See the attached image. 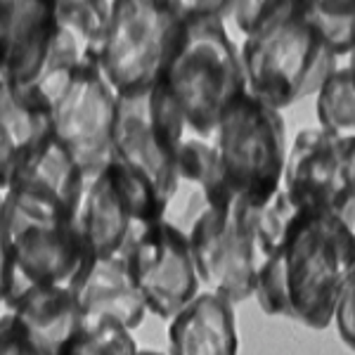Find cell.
Here are the masks:
<instances>
[{"label": "cell", "instance_id": "cell-1", "mask_svg": "<svg viewBox=\"0 0 355 355\" xmlns=\"http://www.w3.org/2000/svg\"><path fill=\"white\" fill-rule=\"evenodd\" d=\"M225 21L239 36L246 93L275 110L320 93L339 67L336 55L303 15V0L227 3Z\"/></svg>", "mask_w": 355, "mask_h": 355}, {"label": "cell", "instance_id": "cell-2", "mask_svg": "<svg viewBox=\"0 0 355 355\" xmlns=\"http://www.w3.org/2000/svg\"><path fill=\"white\" fill-rule=\"evenodd\" d=\"M353 270V232L336 216L299 214L268 261L254 299L272 318L327 329Z\"/></svg>", "mask_w": 355, "mask_h": 355}, {"label": "cell", "instance_id": "cell-3", "mask_svg": "<svg viewBox=\"0 0 355 355\" xmlns=\"http://www.w3.org/2000/svg\"><path fill=\"white\" fill-rule=\"evenodd\" d=\"M299 216L284 190L254 202L230 194L190 232L192 256L206 291L239 303L254 299L261 275Z\"/></svg>", "mask_w": 355, "mask_h": 355}, {"label": "cell", "instance_id": "cell-4", "mask_svg": "<svg viewBox=\"0 0 355 355\" xmlns=\"http://www.w3.org/2000/svg\"><path fill=\"white\" fill-rule=\"evenodd\" d=\"M227 3H185V26L162 83L187 128L214 137L220 119L246 93L239 45L225 21Z\"/></svg>", "mask_w": 355, "mask_h": 355}, {"label": "cell", "instance_id": "cell-5", "mask_svg": "<svg viewBox=\"0 0 355 355\" xmlns=\"http://www.w3.org/2000/svg\"><path fill=\"white\" fill-rule=\"evenodd\" d=\"M3 306L15 308L36 289H78L95 259L73 223L41 218L3 199Z\"/></svg>", "mask_w": 355, "mask_h": 355}, {"label": "cell", "instance_id": "cell-6", "mask_svg": "<svg viewBox=\"0 0 355 355\" xmlns=\"http://www.w3.org/2000/svg\"><path fill=\"white\" fill-rule=\"evenodd\" d=\"M185 26V3L114 0L102 71L119 97L154 88L168 69Z\"/></svg>", "mask_w": 355, "mask_h": 355}, {"label": "cell", "instance_id": "cell-7", "mask_svg": "<svg viewBox=\"0 0 355 355\" xmlns=\"http://www.w3.org/2000/svg\"><path fill=\"white\" fill-rule=\"evenodd\" d=\"M214 145L232 194L266 202L282 190L287 135L279 110L244 93L220 119Z\"/></svg>", "mask_w": 355, "mask_h": 355}, {"label": "cell", "instance_id": "cell-8", "mask_svg": "<svg viewBox=\"0 0 355 355\" xmlns=\"http://www.w3.org/2000/svg\"><path fill=\"white\" fill-rule=\"evenodd\" d=\"M187 133L190 128L180 110L159 81L145 93L119 97L112 162L152 190L166 206L175 157Z\"/></svg>", "mask_w": 355, "mask_h": 355}, {"label": "cell", "instance_id": "cell-9", "mask_svg": "<svg viewBox=\"0 0 355 355\" xmlns=\"http://www.w3.org/2000/svg\"><path fill=\"white\" fill-rule=\"evenodd\" d=\"M282 190L299 214L336 216L355 237V140L301 130L287 152Z\"/></svg>", "mask_w": 355, "mask_h": 355}, {"label": "cell", "instance_id": "cell-10", "mask_svg": "<svg viewBox=\"0 0 355 355\" xmlns=\"http://www.w3.org/2000/svg\"><path fill=\"white\" fill-rule=\"evenodd\" d=\"M164 204L116 162L85 180L76 214L78 237L93 259L123 256L145 227L162 223Z\"/></svg>", "mask_w": 355, "mask_h": 355}, {"label": "cell", "instance_id": "cell-11", "mask_svg": "<svg viewBox=\"0 0 355 355\" xmlns=\"http://www.w3.org/2000/svg\"><path fill=\"white\" fill-rule=\"evenodd\" d=\"M119 95L102 67L85 69L67 85L53 105L55 137L71 152L85 178L112 164Z\"/></svg>", "mask_w": 355, "mask_h": 355}, {"label": "cell", "instance_id": "cell-12", "mask_svg": "<svg viewBox=\"0 0 355 355\" xmlns=\"http://www.w3.org/2000/svg\"><path fill=\"white\" fill-rule=\"evenodd\" d=\"M123 256L147 308L157 318L171 322L202 294L190 237L168 223L162 220L145 227Z\"/></svg>", "mask_w": 355, "mask_h": 355}, {"label": "cell", "instance_id": "cell-13", "mask_svg": "<svg viewBox=\"0 0 355 355\" xmlns=\"http://www.w3.org/2000/svg\"><path fill=\"white\" fill-rule=\"evenodd\" d=\"M85 173L57 137L21 166L3 187V199L41 218L73 223L85 190Z\"/></svg>", "mask_w": 355, "mask_h": 355}, {"label": "cell", "instance_id": "cell-14", "mask_svg": "<svg viewBox=\"0 0 355 355\" xmlns=\"http://www.w3.org/2000/svg\"><path fill=\"white\" fill-rule=\"evenodd\" d=\"M57 36L55 0L0 5V81L28 90L41 78Z\"/></svg>", "mask_w": 355, "mask_h": 355}, {"label": "cell", "instance_id": "cell-15", "mask_svg": "<svg viewBox=\"0 0 355 355\" xmlns=\"http://www.w3.org/2000/svg\"><path fill=\"white\" fill-rule=\"evenodd\" d=\"M230 194L214 137H202L190 130L178 150L162 220L190 237L194 225Z\"/></svg>", "mask_w": 355, "mask_h": 355}, {"label": "cell", "instance_id": "cell-16", "mask_svg": "<svg viewBox=\"0 0 355 355\" xmlns=\"http://www.w3.org/2000/svg\"><path fill=\"white\" fill-rule=\"evenodd\" d=\"M53 137V112L33 95L0 81V187Z\"/></svg>", "mask_w": 355, "mask_h": 355}, {"label": "cell", "instance_id": "cell-17", "mask_svg": "<svg viewBox=\"0 0 355 355\" xmlns=\"http://www.w3.org/2000/svg\"><path fill=\"white\" fill-rule=\"evenodd\" d=\"M83 320H112L133 331L150 308L137 287L125 256L95 259L78 287Z\"/></svg>", "mask_w": 355, "mask_h": 355}, {"label": "cell", "instance_id": "cell-18", "mask_svg": "<svg viewBox=\"0 0 355 355\" xmlns=\"http://www.w3.org/2000/svg\"><path fill=\"white\" fill-rule=\"evenodd\" d=\"M168 355H237L234 303L214 291H202L168 324Z\"/></svg>", "mask_w": 355, "mask_h": 355}, {"label": "cell", "instance_id": "cell-19", "mask_svg": "<svg viewBox=\"0 0 355 355\" xmlns=\"http://www.w3.org/2000/svg\"><path fill=\"white\" fill-rule=\"evenodd\" d=\"M5 313L43 355H60L83 324L78 289L71 287L36 289Z\"/></svg>", "mask_w": 355, "mask_h": 355}, {"label": "cell", "instance_id": "cell-20", "mask_svg": "<svg viewBox=\"0 0 355 355\" xmlns=\"http://www.w3.org/2000/svg\"><path fill=\"white\" fill-rule=\"evenodd\" d=\"M320 128L336 137L355 140V76L346 64H339L318 93Z\"/></svg>", "mask_w": 355, "mask_h": 355}, {"label": "cell", "instance_id": "cell-21", "mask_svg": "<svg viewBox=\"0 0 355 355\" xmlns=\"http://www.w3.org/2000/svg\"><path fill=\"white\" fill-rule=\"evenodd\" d=\"M303 15L322 36L336 60L348 57L355 48V3H324L303 0Z\"/></svg>", "mask_w": 355, "mask_h": 355}, {"label": "cell", "instance_id": "cell-22", "mask_svg": "<svg viewBox=\"0 0 355 355\" xmlns=\"http://www.w3.org/2000/svg\"><path fill=\"white\" fill-rule=\"evenodd\" d=\"M130 329L112 320H83L81 329L60 355H137Z\"/></svg>", "mask_w": 355, "mask_h": 355}, {"label": "cell", "instance_id": "cell-23", "mask_svg": "<svg viewBox=\"0 0 355 355\" xmlns=\"http://www.w3.org/2000/svg\"><path fill=\"white\" fill-rule=\"evenodd\" d=\"M336 329H339L341 341L346 343L351 351H355V270L348 277V284L341 294V301L336 306L334 315Z\"/></svg>", "mask_w": 355, "mask_h": 355}, {"label": "cell", "instance_id": "cell-24", "mask_svg": "<svg viewBox=\"0 0 355 355\" xmlns=\"http://www.w3.org/2000/svg\"><path fill=\"white\" fill-rule=\"evenodd\" d=\"M0 355H43V353L36 351L28 343L26 336L12 322V318L5 313L3 324H0Z\"/></svg>", "mask_w": 355, "mask_h": 355}, {"label": "cell", "instance_id": "cell-25", "mask_svg": "<svg viewBox=\"0 0 355 355\" xmlns=\"http://www.w3.org/2000/svg\"><path fill=\"white\" fill-rule=\"evenodd\" d=\"M346 67H348V71L355 76V48L351 50V55H348V62H346Z\"/></svg>", "mask_w": 355, "mask_h": 355}, {"label": "cell", "instance_id": "cell-26", "mask_svg": "<svg viewBox=\"0 0 355 355\" xmlns=\"http://www.w3.org/2000/svg\"><path fill=\"white\" fill-rule=\"evenodd\" d=\"M137 355H164V353H159V351H140Z\"/></svg>", "mask_w": 355, "mask_h": 355}]
</instances>
